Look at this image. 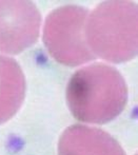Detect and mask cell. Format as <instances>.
<instances>
[{"mask_svg": "<svg viewBox=\"0 0 138 155\" xmlns=\"http://www.w3.org/2000/svg\"><path fill=\"white\" fill-rule=\"evenodd\" d=\"M87 15V10L82 6L63 5L47 17L43 43L58 62L76 67L95 58L85 39Z\"/></svg>", "mask_w": 138, "mask_h": 155, "instance_id": "3957f363", "label": "cell"}, {"mask_svg": "<svg viewBox=\"0 0 138 155\" xmlns=\"http://www.w3.org/2000/svg\"><path fill=\"white\" fill-rule=\"evenodd\" d=\"M59 155H126L120 145L104 131L75 124L63 132Z\"/></svg>", "mask_w": 138, "mask_h": 155, "instance_id": "5b68a950", "label": "cell"}, {"mask_svg": "<svg viewBox=\"0 0 138 155\" xmlns=\"http://www.w3.org/2000/svg\"><path fill=\"white\" fill-rule=\"evenodd\" d=\"M25 95V78L13 58L0 55V124L20 109Z\"/></svg>", "mask_w": 138, "mask_h": 155, "instance_id": "8992f818", "label": "cell"}, {"mask_svg": "<svg viewBox=\"0 0 138 155\" xmlns=\"http://www.w3.org/2000/svg\"><path fill=\"white\" fill-rule=\"evenodd\" d=\"M41 15L33 2L0 0V52L18 54L38 39Z\"/></svg>", "mask_w": 138, "mask_h": 155, "instance_id": "277c9868", "label": "cell"}, {"mask_svg": "<svg viewBox=\"0 0 138 155\" xmlns=\"http://www.w3.org/2000/svg\"><path fill=\"white\" fill-rule=\"evenodd\" d=\"M85 39L93 55L110 62H126L136 57L137 6L132 1H104L85 22Z\"/></svg>", "mask_w": 138, "mask_h": 155, "instance_id": "7a4b0ae2", "label": "cell"}, {"mask_svg": "<svg viewBox=\"0 0 138 155\" xmlns=\"http://www.w3.org/2000/svg\"><path fill=\"white\" fill-rule=\"evenodd\" d=\"M67 100L78 120L106 124L113 120L128 101V88L122 75L104 63H95L75 72L67 88Z\"/></svg>", "mask_w": 138, "mask_h": 155, "instance_id": "6da1fadb", "label": "cell"}]
</instances>
